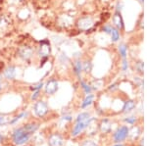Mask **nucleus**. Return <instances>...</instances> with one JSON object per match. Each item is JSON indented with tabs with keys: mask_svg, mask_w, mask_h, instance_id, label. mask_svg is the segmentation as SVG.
Here are the masks:
<instances>
[{
	"mask_svg": "<svg viewBox=\"0 0 147 146\" xmlns=\"http://www.w3.org/2000/svg\"><path fill=\"white\" fill-rule=\"evenodd\" d=\"M32 135L24 129L23 126H17L12 131L11 133V140L16 146H23L27 144L32 138Z\"/></svg>",
	"mask_w": 147,
	"mask_h": 146,
	"instance_id": "obj_1",
	"label": "nucleus"
},
{
	"mask_svg": "<svg viewBox=\"0 0 147 146\" xmlns=\"http://www.w3.org/2000/svg\"><path fill=\"white\" fill-rule=\"evenodd\" d=\"M129 133V126L125 124H120L111 133V142L125 143L127 141Z\"/></svg>",
	"mask_w": 147,
	"mask_h": 146,
	"instance_id": "obj_2",
	"label": "nucleus"
},
{
	"mask_svg": "<svg viewBox=\"0 0 147 146\" xmlns=\"http://www.w3.org/2000/svg\"><path fill=\"white\" fill-rule=\"evenodd\" d=\"M97 118L95 117H90L89 119H87L86 121H84V122H75V124L72 126L71 128V131H70V135L71 137L73 138H77V137H80L82 135L85 133L86 131V129L88 128V126L92 122L96 121Z\"/></svg>",
	"mask_w": 147,
	"mask_h": 146,
	"instance_id": "obj_3",
	"label": "nucleus"
},
{
	"mask_svg": "<svg viewBox=\"0 0 147 146\" xmlns=\"http://www.w3.org/2000/svg\"><path fill=\"white\" fill-rule=\"evenodd\" d=\"M52 52V47L50 44V41L48 39H43L39 42V45L37 47V52L36 54L40 58V63L42 62V65L48 60V58L50 57ZM41 65V66H42Z\"/></svg>",
	"mask_w": 147,
	"mask_h": 146,
	"instance_id": "obj_4",
	"label": "nucleus"
},
{
	"mask_svg": "<svg viewBox=\"0 0 147 146\" xmlns=\"http://www.w3.org/2000/svg\"><path fill=\"white\" fill-rule=\"evenodd\" d=\"M32 112L34 116L39 119H42L49 113V106L45 100H36L32 105Z\"/></svg>",
	"mask_w": 147,
	"mask_h": 146,
	"instance_id": "obj_5",
	"label": "nucleus"
},
{
	"mask_svg": "<svg viewBox=\"0 0 147 146\" xmlns=\"http://www.w3.org/2000/svg\"><path fill=\"white\" fill-rule=\"evenodd\" d=\"M143 133V128L140 124H134V126H129V138L127 140L134 145L136 144V142L139 140V138L142 136Z\"/></svg>",
	"mask_w": 147,
	"mask_h": 146,
	"instance_id": "obj_6",
	"label": "nucleus"
},
{
	"mask_svg": "<svg viewBox=\"0 0 147 146\" xmlns=\"http://www.w3.org/2000/svg\"><path fill=\"white\" fill-rule=\"evenodd\" d=\"M17 55L24 62H30L34 55V48L28 45L21 46L17 51Z\"/></svg>",
	"mask_w": 147,
	"mask_h": 146,
	"instance_id": "obj_7",
	"label": "nucleus"
},
{
	"mask_svg": "<svg viewBox=\"0 0 147 146\" xmlns=\"http://www.w3.org/2000/svg\"><path fill=\"white\" fill-rule=\"evenodd\" d=\"M98 126V133L101 135H109L113 131V122L110 119H102L97 124Z\"/></svg>",
	"mask_w": 147,
	"mask_h": 146,
	"instance_id": "obj_8",
	"label": "nucleus"
},
{
	"mask_svg": "<svg viewBox=\"0 0 147 146\" xmlns=\"http://www.w3.org/2000/svg\"><path fill=\"white\" fill-rule=\"evenodd\" d=\"M44 93L46 95L52 96L54 94H56V92L59 89V81H57L54 77H50L46 81V82H44Z\"/></svg>",
	"mask_w": 147,
	"mask_h": 146,
	"instance_id": "obj_9",
	"label": "nucleus"
},
{
	"mask_svg": "<svg viewBox=\"0 0 147 146\" xmlns=\"http://www.w3.org/2000/svg\"><path fill=\"white\" fill-rule=\"evenodd\" d=\"M47 144L48 146H64L65 138L60 133H53L47 138Z\"/></svg>",
	"mask_w": 147,
	"mask_h": 146,
	"instance_id": "obj_10",
	"label": "nucleus"
},
{
	"mask_svg": "<svg viewBox=\"0 0 147 146\" xmlns=\"http://www.w3.org/2000/svg\"><path fill=\"white\" fill-rule=\"evenodd\" d=\"M77 26L80 30H89L93 26V19L89 16H85V17H82L79 19V21L77 22Z\"/></svg>",
	"mask_w": 147,
	"mask_h": 146,
	"instance_id": "obj_11",
	"label": "nucleus"
},
{
	"mask_svg": "<svg viewBox=\"0 0 147 146\" xmlns=\"http://www.w3.org/2000/svg\"><path fill=\"white\" fill-rule=\"evenodd\" d=\"M3 79L6 81H14L17 76V67L14 65H9L3 71Z\"/></svg>",
	"mask_w": 147,
	"mask_h": 146,
	"instance_id": "obj_12",
	"label": "nucleus"
},
{
	"mask_svg": "<svg viewBox=\"0 0 147 146\" xmlns=\"http://www.w3.org/2000/svg\"><path fill=\"white\" fill-rule=\"evenodd\" d=\"M136 108V101L132 99H127L124 102V105H123V108H122V110H121V112L125 115H129V114H131V113L134 111Z\"/></svg>",
	"mask_w": 147,
	"mask_h": 146,
	"instance_id": "obj_13",
	"label": "nucleus"
},
{
	"mask_svg": "<svg viewBox=\"0 0 147 146\" xmlns=\"http://www.w3.org/2000/svg\"><path fill=\"white\" fill-rule=\"evenodd\" d=\"M23 128L25 129L27 133H28L30 135H34L37 131H38L39 126H40V124L37 123V122H28V123L24 124H23Z\"/></svg>",
	"mask_w": 147,
	"mask_h": 146,
	"instance_id": "obj_14",
	"label": "nucleus"
},
{
	"mask_svg": "<svg viewBox=\"0 0 147 146\" xmlns=\"http://www.w3.org/2000/svg\"><path fill=\"white\" fill-rule=\"evenodd\" d=\"M113 25L115 26L116 29L118 30H123L125 28V24H124V20H123L122 14H121L120 11H116L115 14L113 16Z\"/></svg>",
	"mask_w": 147,
	"mask_h": 146,
	"instance_id": "obj_15",
	"label": "nucleus"
},
{
	"mask_svg": "<svg viewBox=\"0 0 147 146\" xmlns=\"http://www.w3.org/2000/svg\"><path fill=\"white\" fill-rule=\"evenodd\" d=\"M94 99H95V95L94 94H87L85 95V97L84 98V100L80 103V109H86V108L90 107V106L94 103Z\"/></svg>",
	"mask_w": 147,
	"mask_h": 146,
	"instance_id": "obj_16",
	"label": "nucleus"
},
{
	"mask_svg": "<svg viewBox=\"0 0 147 146\" xmlns=\"http://www.w3.org/2000/svg\"><path fill=\"white\" fill-rule=\"evenodd\" d=\"M73 71H74V74L80 81L82 79V62L80 59H77L73 63Z\"/></svg>",
	"mask_w": 147,
	"mask_h": 146,
	"instance_id": "obj_17",
	"label": "nucleus"
},
{
	"mask_svg": "<svg viewBox=\"0 0 147 146\" xmlns=\"http://www.w3.org/2000/svg\"><path fill=\"white\" fill-rule=\"evenodd\" d=\"M123 122L127 124V126H134V124H137L139 122V117L137 116V115H131V114H129L127 115L124 119H123Z\"/></svg>",
	"mask_w": 147,
	"mask_h": 146,
	"instance_id": "obj_18",
	"label": "nucleus"
},
{
	"mask_svg": "<svg viewBox=\"0 0 147 146\" xmlns=\"http://www.w3.org/2000/svg\"><path fill=\"white\" fill-rule=\"evenodd\" d=\"M28 116V113L27 111H24V112H21L19 113L18 115H16V116H14L13 118H11L10 121H9V126H14V124H16L18 123L20 120L22 119H26Z\"/></svg>",
	"mask_w": 147,
	"mask_h": 146,
	"instance_id": "obj_19",
	"label": "nucleus"
},
{
	"mask_svg": "<svg viewBox=\"0 0 147 146\" xmlns=\"http://www.w3.org/2000/svg\"><path fill=\"white\" fill-rule=\"evenodd\" d=\"M80 87H82V91H84V93L85 94V95H87V94H90L92 93V87L90 84H88L86 81H82V79H80Z\"/></svg>",
	"mask_w": 147,
	"mask_h": 146,
	"instance_id": "obj_20",
	"label": "nucleus"
},
{
	"mask_svg": "<svg viewBox=\"0 0 147 146\" xmlns=\"http://www.w3.org/2000/svg\"><path fill=\"white\" fill-rule=\"evenodd\" d=\"M80 146H100L99 143L96 140H94L91 137H87L85 139L82 140V142L80 143Z\"/></svg>",
	"mask_w": 147,
	"mask_h": 146,
	"instance_id": "obj_21",
	"label": "nucleus"
},
{
	"mask_svg": "<svg viewBox=\"0 0 147 146\" xmlns=\"http://www.w3.org/2000/svg\"><path fill=\"white\" fill-rule=\"evenodd\" d=\"M91 117V114L89 112H80L78 114V116L76 117L75 122H84L86 121L87 119Z\"/></svg>",
	"mask_w": 147,
	"mask_h": 146,
	"instance_id": "obj_22",
	"label": "nucleus"
},
{
	"mask_svg": "<svg viewBox=\"0 0 147 146\" xmlns=\"http://www.w3.org/2000/svg\"><path fill=\"white\" fill-rule=\"evenodd\" d=\"M92 70V63L90 61H84L82 62V72L89 74Z\"/></svg>",
	"mask_w": 147,
	"mask_h": 146,
	"instance_id": "obj_23",
	"label": "nucleus"
},
{
	"mask_svg": "<svg viewBox=\"0 0 147 146\" xmlns=\"http://www.w3.org/2000/svg\"><path fill=\"white\" fill-rule=\"evenodd\" d=\"M111 38H112V41L113 42H117L118 40L120 39V32H119V30L116 29V28L113 27L112 29V32H111Z\"/></svg>",
	"mask_w": 147,
	"mask_h": 146,
	"instance_id": "obj_24",
	"label": "nucleus"
},
{
	"mask_svg": "<svg viewBox=\"0 0 147 146\" xmlns=\"http://www.w3.org/2000/svg\"><path fill=\"white\" fill-rule=\"evenodd\" d=\"M102 82H103L102 79H95V81H93V82L90 84L91 87H92V90H96V91L99 90V88L103 86Z\"/></svg>",
	"mask_w": 147,
	"mask_h": 146,
	"instance_id": "obj_25",
	"label": "nucleus"
},
{
	"mask_svg": "<svg viewBox=\"0 0 147 146\" xmlns=\"http://www.w3.org/2000/svg\"><path fill=\"white\" fill-rule=\"evenodd\" d=\"M10 119H11V118H8L7 116H5V115H1V114H0V126H8Z\"/></svg>",
	"mask_w": 147,
	"mask_h": 146,
	"instance_id": "obj_26",
	"label": "nucleus"
},
{
	"mask_svg": "<svg viewBox=\"0 0 147 146\" xmlns=\"http://www.w3.org/2000/svg\"><path fill=\"white\" fill-rule=\"evenodd\" d=\"M43 86H44V82L43 81H39V82H37V83H35V84H32V85L30 87V89L32 91L41 90V89L43 88Z\"/></svg>",
	"mask_w": 147,
	"mask_h": 146,
	"instance_id": "obj_27",
	"label": "nucleus"
},
{
	"mask_svg": "<svg viewBox=\"0 0 147 146\" xmlns=\"http://www.w3.org/2000/svg\"><path fill=\"white\" fill-rule=\"evenodd\" d=\"M119 52L122 58H127V46L125 44H121L119 46Z\"/></svg>",
	"mask_w": 147,
	"mask_h": 146,
	"instance_id": "obj_28",
	"label": "nucleus"
},
{
	"mask_svg": "<svg viewBox=\"0 0 147 146\" xmlns=\"http://www.w3.org/2000/svg\"><path fill=\"white\" fill-rule=\"evenodd\" d=\"M40 93H41V90H35L32 91V94L30 96V100L35 102L36 100H38V98L40 97Z\"/></svg>",
	"mask_w": 147,
	"mask_h": 146,
	"instance_id": "obj_29",
	"label": "nucleus"
},
{
	"mask_svg": "<svg viewBox=\"0 0 147 146\" xmlns=\"http://www.w3.org/2000/svg\"><path fill=\"white\" fill-rule=\"evenodd\" d=\"M136 72L140 75H143V63L142 62H137L136 66Z\"/></svg>",
	"mask_w": 147,
	"mask_h": 146,
	"instance_id": "obj_30",
	"label": "nucleus"
},
{
	"mask_svg": "<svg viewBox=\"0 0 147 146\" xmlns=\"http://www.w3.org/2000/svg\"><path fill=\"white\" fill-rule=\"evenodd\" d=\"M112 29H113L112 26H110V25H105L103 28H102V30H103L104 32H106V34H111V32H112Z\"/></svg>",
	"mask_w": 147,
	"mask_h": 146,
	"instance_id": "obj_31",
	"label": "nucleus"
},
{
	"mask_svg": "<svg viewBox=\"0 0 147 146\" xmlns=\"http://www.w3.org/2000/svg\"><path fill=\"white\" fill-rule=\"evenodd\" d=\"M127 68H129V64H127V58H123V63H122V70H123V72H127Z\"/></svg>",
	"mask_w": 147,
	"mask_h": 146,
	"instance_id": "obj_32",
	"label": "nucleus"
},
{
	"mask_svg": "<svg viewBox=\"0 0 147 146\" xmlns=\"http://www.w3.org/2000/svg\"><path fill=\"white\" fill-rule=\"evenodd\" d=\"M108 89H109V91H115V90H117L118 89V83H113V84H111L110 86L108 87Z\"/></svg>",
	"mask_w": 147,
	"mask_h": 146,
	"instance_id": "obj_33",
	"label": "nucleus"
},
{
	"mask_svg": "<svg viewBox=\"0 0 147 146\" xmlns=\"http://www.w3.org/2000/svg\"><path fill=\"white\" fill-rule=\"evenodd\" d=\"M6 141V136L3 135V133H0V146L3 145Z\"/></svg>",
	"mask_w": 147,
	"mask_h": 146,
	"instance_id": "obj_34",
	"label": "nucleus"
},
{
	"mask_svg": "<svg viewBox=\"0 0 147 146\" xmlns=\"http://www.w3.org/2000/svg\"><path fill=\"white\" fill-rule=\"evenodd\" d=\"M136 146H144V137L143 136H141V137L139 138V140L136 142Z\"/></svg>",
	"mask_w": 147,
	"mask_h": 146,
	"instance_id": "obj_35",
	"label": "nucleus"
},
{
	"mask_svg": "<svg viewBox=\"0 0 147 146\" xmlns=\"http://www.w3.org/2000/svg\"><path fill=\"white\" fill-rule=\"evenodd\" d=\"M110 146H127V145H125V143H113Z\"/></svg>",
	"mask_w": 147,
	"mask_h": 146,
	"instance_id": "obj_36",
	"label": "nucleus"
},
{
	"mask_svg": "<svg viewBox=\"0 0 147 146\" xmlns=\"http://www.w3.org/2000/svg\"><path fill=\"white\" fill-rule=\"evenodd\" d=\"M9 1H10L11 3H15V4H17V3H19V2L23 1V0H9Z\"/></svg>",
	"mask_w": 147,
	"mask_h": 146,
	"instance_id": "obj_37",
	"label": "nucleus"
},
{
	"mask_svg": "<svg viewBox=\"0 0 147 146\" xmlns=\"http://www.w3.org/2000/svg\"><path fill=\"white\" fill-rule=\"evenodd\" d=\"M2 81H3V76H2V74L0 73V82H2Z\"/></svg>",
	"mask_w": 147,
	"mask_h": 146,
	"instance_id": "obj_38",
	"label": "nucleus"
},
{
	"mask_svg": "<svg viewBox=\"0 0 147 146\" xmlns=\"http://www.w3.org/2000/svg\"><path fill=\"white\" fill-rule=\"evenodd\" d=\"M2 88H3V84H2V82H0V91L2 90Z\"/></svg>",
	"mask_w": 147,
	"mask_h": 146,
	"instance_id": "obj_39",
	"label": "nucleus"
},
{
	"mask_svg": "<svg viewBox=\"0 0 147 146\" xmlns=\"http://www.w3.org/2000/svg\"><path fill=\"white\" fill-rule=\"evenodd\" d=\"M140 1H141V2H143V0H140Z\"/></svg>",
	"mask_w": 147,
	"mask_h": 146,
	"instance_id": "obj_40",
	"label": "nucleus"
},
{
	"mask_svg": "<svg viewBox=\"0 0 147 146\" xmlns=\"http://www.w3.org/2000/svg\"><path fill=\"white\" fill-rule=\"evenodd\" d=\"M27 146H28V145H27Z\"/></svg>",
	"mask_w": 147,
	"mask_h": 146,
	"instance_id": "obj_41",
	"label": "nucleus"
}]
</instances>
